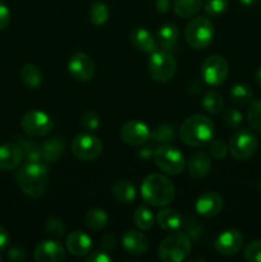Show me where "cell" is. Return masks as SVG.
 I'll return each mask as SVG.
<instances>
[{
	"label": "cell",
	"instance_id": "cell-23",
	"mask_svg": "<svg viewBox=\"0 0 261 262\" xmlns=\"http://www.w3.org/2000/svg\"><path fill=\"white\" fill-rule=\"evenodd\" d=\"M156 222L163 230L176 232L182 227L183 219L176 209H164L160 210L159 214L156 215Z\"/></svg>",
	"mask_w": 261,
	"mask_h": 262
},
{
	"label": "cell",
	"instance_id": "cell-45",
	"mask_svg": "<svg viewBox=\"0 0 261 262\" xmlns=\"http://www.w3.org/2000/svg\"><path fill=\"white\" fill-rule=\"evenodd\" d=\"M8 257L12 261H23L26 260V251L25 248L19 247V246H14L8 251Z\"/></svg>",
	"mask_w": 261,
	"mask_h": 262
},
{
	"label": "cell",
	"instance_id": "cell-2",
	"mask_svg": "<svg viewBox=\"0 0 261 262\" xmlns=\"http://www.w3.org/2000/svg\"><path fill=\"white\" fill-rule=\"evenodd\" d=\"M141 196L143 201L156 207L168 206L176 197L173 182L161 174H151L146 177L141 186Z\"/></svg>",
	"mask_w": 261,
	"mask_h": 262
},
{
	"label": "cell",
	"instance_id": "cell-12",
	"mask_svg": "<svg viewBox=\"0 0 261 262\" xmlns=\"http://www.w3.org/2000/svg\"><path fill=\"white\" fill-rule=\"evenodd\" d=\"M68 72L76 81L89 82L95 76V63L87 54L77 53L69 60Z\"/></svg>",
	"mask_w": 261,
	"mask_h": 262
},
{
	"label": "cell",
	"instance_id": "cell-25",
	"mask_svg": "<svg viewBox=\"0 0 261 262\" xmlns=\"http://www.w3.org/2000/svg\"><path fill=\"white\" fill-rule=\"evenodd\" d=\"M114 199L120 204H132L136 199V188L127 179H118L112 187Z\"/></svg>",
	"mask_w": 261,
	"mask_h": 262
},
{
	"label": "cell",
	"instance_id": "cell-48",
	"mask_svg": "<svg viewBox=\"0 0 261 262\" xmlns=\"http://www.w3.org/2000/svg\"><path fill=\"white\" fill-rule=\"evenodd\" d=\"M138 156H140L141 159H143V160H148L151 156H154L153 147H151V146H145V147H142L138 151Z\"/></svg>",
	"mask_w": 261,
	"mask_h": 262
},
{
	"label": "cell",
	"instance_id": "cell-40",
	"mask_svg": "<svg viewBox=\"0 0 261 262\" xmlns=\"http://www.w3.org/2000/svg\"><path fill=\"white\" fill-rule=\"evenodd\" d=\"M243 256L250 262H261V239L252 241L250 245H247Z\"/></svg>",
	"mask_w": 261,
	"mask_h": 262
},
{
	"label": "cell",
	"instance_id": "cell-46",
	"mask_svg": "<svg viewBox=\"0 0 261 262\" xmlns=\"http://www.w3.org/2000/svg\"><path fill=\"white\" fill-rule=\"evenodd\" d=\"M115 245H117V241H115V237L112 234H105L101 239V248L106 252H110L115 248Z\"/></svg>",
	"mask_w": 261,
	"mask_h": 262
},
{
	"label": "cell",
	"instance_id": "cell-22",
	"mask_svg": "<svg viewBox=\"0 0 261 262\" xmlns=\"http://www.w3.org/2000/svg\"><path fill=\"white\" fill-rule=\"evenodd\" d=\"M42 159L46 163H55L66 151V142L60 137H51L41 145Z\"/></svg>",
	"mask_w": 261,
	"mask_h": 262
},
{
	"label": "cell",
	"instance_id": "cell-11",
	"mask_svg": "<svg viewBox=\"0 0 261 262\" xmlns=\"http://www.w3.org/2000/svg\"><path fill=\"white\" fill-rule=\"evenodd\" d=\"M229 73L228 61L220 55H211L205 59L201 67V76L210 86H220Z\"/></svg>",
	"mask_w": 261,
	"mask_h": 262
},
{
	"label": "cell",
	"instance_id": "cell-28",
	"mask_svg": "<svg viewBox=\"0 0 261 262\" xmlns=\"http://www.w3.org/2000/svg\"><path fill=\"white\" fill-rule=\"evenodd\" d=\"M20 78H22L23 83L30 89H38L42 82V76L41 72L35 64H25L20 68Z\"/></svg>",
	"mask_w": 261,
	"mask_h": 262
},
{
	"label": "cell",
	"instance_id": "cell-18",
	"mask_svg": "<svg viewBox=\"0 0 261 262\" xmlns=\"http://www.w3.org/2000/svg\"><path fill=\"white\" fill-rule=\"evenodd\" d=\"M66 245L69 253H72L76 257H84L91 251L92 241L86 233L74 230V232L69 233V235L67 237Z\"/></svg>",
	"mask_w": 261,
	"mask_h": 262
},
{
	"label": "cell",
	"instance_id": "cell-39",
	"mask_svg": "<svg viewBox=\"0 0 261 262\" xmlns=\"http://www.w3.org/2000/svg\"><path fill=\"white\" fill-rule=\"evenodd\" d=\"M100 123H101V118H100V115L97 114L96 112H94V110H89V112H86L82 115L81 124L82 127L86 130H89V132L96 130L97 128L100 127Z\"/></svg>",
	"mask_w": 261,
	"mask_h": 262
},
{
	"label": "cell",
	"instance_id": "cell-9",
	"mask_svg": "<svg viewBox=\"0 0 261 262\" xmlns=\"http://www.w3.org/2000/svg\"><path fill=\"white\" fill-rule=\"evenodd\" d=\"M257 137L250 129H238L229 141V151L237 160H247L257 150Z\"/></svg>",
	"mask_w": 261,
	"mask_h": 262
},
{
	"label": "cell",
	"instance_id": "cell-15",
	"mask_svg": "<svg viewBox=\"0 0 261 262\" xmlns=\"http://www.w3.org/2000/svg\"><path fill=\"white\" fill-rule=\"evenodd\" d=\"M223 206H224V200L216 192H205L201 196L197 199L194 209H196L197 214L202 215V216L211 217L216 216L222 212Z\"/></svg>",
	"mask_w": 261,
	"mask_h": 262
},
{
	"label": "cell",
	"instance_id": "cell-51",
	"mask_svg": "<svg viewBox=\"0 0 261 262\" xmlns=\"http://www.w3.org/2000/svg\"><path fill=\"white\" fill-rule=\"evenodd\" d=\"M240 2H241V4L246 5V7H250V5L255 4V3L257 2V0H240Z\"/></svg>",
	"mask_w": 261,
	"mask_h": 262
},
{
	"label": "cell",
	"instance_id": "cell-42",
	"mask_svg": "<svg viewBox=\"0 0 261 262\" xmlns=\"http://www.w3.org/2000/svg\"><path fill=\"white\" fill-rule=\"evenodd\" d=\"M227 145H225L223 141L220 140H216V141H212L211 145H210V154L212 155V158L215 159H223L225 158V155H227Z\"/></svg>",
	"mask_w": 261,
	"mask_h": 262
},
{
	"label": "cell",
	"instance_id": "cell-14",
	"mask_svg": "<svg viewBox=\"0 0 261 262\" xmlns=\"http://www.w3.org/2000/svg\"><path fill=\"white\" fill-rule=\"evenodd\" d=\"M243 235L237 229H228L223 232L215 241V248L224 256H233L242 248Z\"/></svg>",
	"mask_w": 261,
	"mask_h": 262
},
{
	"label": "cell",
	"instance_id": "cell-35",
	"mask_svg": "<svg viewBox=\"0 0 261 262\" xmlns=\"http://www.w3.org/2000/svg\"><path fill=\"white\" fill-rule=\"evenodd\" d=\"M133 222L140 229L148 230L154 225V214L146 206H140L133 214Z\"/></svg>",
	"mask_w": 261,
	"mask_h": 262
},
{
	"label": "cell",
	"instance_id": "cell-38",
	"mask_svg": "<svg viewBox=\"0 0 261 262\" xmlns=\"http://www.w3.org/2000/svg\"><path fill=\"white\" fill-rule=\"evenodd\" d=\"M45 232L54 238H61L66 233V227L59 217H51L46 222Z\"/></svg>",
	"mask_w": 261,
	"mask_h": 262
},
{
	"label": "cell",
	"instance_id": "cell-53",
	"mask_svg": "<svg viewBox=\"0 0 261 262\" xmlns=\"http://www.w3.org/2000/svg\"><path fill=\"white\" fill-rule=\"evenodd\" d=\"M0 261H3V257H2V256H0Z\"/></svg>",
	"mask_w": 261,
	"mask_h": 262
},
{
	"label": "cell",
	"instance_id": "cell-37",
	"mask_svg": "<svg viewBox=\"0 0 261 262\" xmlns=\"http://www.w3.org/2000/svg\"><path fill=\"white\" fill-rule=\"evenodd\" d=\"M229 7L228 0H207L204 5V10L209 17H219L227 12Z\"/></svg>",
	"mask_w": 261,
	"mask_h": 262
},
{
	"label": "cell",
	"instance_id": "cell-50",
	"mask_svg": "<svg viewBox=\"0 0 261 262\" xmlns=\"http://www.w3.org/2000/svg\"><path fill=\"white\" fill-rule=\"evenodd\" d=\"M255 81L258 86H261V67L255 72Z\"/></svg>",
	"mask_w": 261,
	"mask_h": 262
},
{
	"label": "cell",
	"instance_id": "cell-49",
	"mask_svg": "<svg viewBox=\"0 0 261 262\" xmlns=\"http://www.w3.org/2000/svg\"><path fill=\"white\" fill-rule=\"evenodd\" d=\"M170 8V0H156V9L159 13H166Z\"/></svg>",
	"mask_w": 261,
	"mask_h": 262
},
{
	"label": "cell",
	"instance_id": "cell-13",
	"mask_svg": "<svg viewBox=\"0 0 261 262\" xmlns=\"http://www.w3.org/2000/svg\"><path fill=\"white\" fill-rule=\"evenodd\" d=\"M150 129L147 125L138 120H129L120 129L123 142L130 146H142L150 138Z\"/></svg>",
	"mask_w": 261,
	"mask_h": 262
},
{
	"label": "cell",
	"instance_id": "cell-4",
	"mask_svg": "<svg viewBox=\"0 0 261 262\" xmlns=\"http://www.w3.org/2000/svg\"><path fill=\"white\" fill-rule=\"evenodd\" d=\"M191 248V239L186 233H173L159 246V258L164 262H181L188 257Z\"/></svg>",
	"mask_w": 261,
	"mask_h": 262
},
{
	"label": "cell",
	"instance_id": "cell-1",
	"mask_svg": "<svg viewBox=\"0 0 261 262\" xmlns=\"http://www.w3.org/2000/svg\"><path fill=\"white\" fill-rule=\"evenodd\" d=\"M49 168L44 163H27L15 174L20 191L27 196L41 197L48 187Z\"/></svg>",
	"mask_w": 261,
	"mask_h": 262
},
{
	"label": "cell",
	"instance_id": "cell-7",
	"mask_svg": "<svg viewBox=\"0 0 261 262\" xmlns=\"http://www.w3.org/2000/svg\"><path fill=\"white\" fill-rule=\"evenodd\" d=\"M148 72L156 82L165 83L176 76V59L168 51H154L148 60Z\"/></svg>",
	"mask_w": 261,
	"mask_h": 262
},
{
	"label": "cell",
	"instance_id": "cell-16",
	"mask_svg": "<svg viewBox=\"0 0 261 262\" xmlns=\"http://www.w3.org/2000/svg\"><path fill=\"white\" fill-rule=\"evenodd\" d=\"M66 257L64 247L56 241H42L33 252L36 262H60Z\"/></svg>",
	"mask_w": 261,
	"mask_h": 262
},
{
	"label": "cell",
	"instance_id": "cell-41",
	"mask_svg": "<svg viewBox=\"0 0 261 262\" xmlns=\"http://www.w3.org/2000/svg\"><path fill=\"white\" fill-rule=\"evenodd\" d=\"M223 119H224L225 124L230 128H238L243 122V117L240 110L233 109V107L224 110V113H223Z\"/></svg>",
	"mask_w": 261,
	"mask_h": 262
},
{
	"label": "cell",
	"instance_id": "cell-47",
	"mask_svg": "<svg viewBox=\"0 0 261 262\" xmlns=\"http://www.w3.org/2000/svg\"><path fill=\"white\" fill-rule=\"evenodd\" d=\"M9 242H10L9 234H8V232L4 229V228L0 227V252L4 251L5 248L8 247Z\"/></svg>",
	"mask_w": 261,
	"mask_h": 262
},
{
	"label": "cell",
	"instance_id": "cell-17",
	"mask_svg": "<svg viewBox=\"0 0 261 262\" xmlns=\"http://www.w3.org/2000/svg\"><path fill=\"white\" fill-rule=\"evenodd\" d=\"M22 160L23 151L19 143H5L0 146V170H13Z\"/></svg>",
	"mask_w": 261,
	"mask_h": 262
},
{
	"label": "cell",
	"instance_id": "cell-3",
	"mask_svg": "<svg viewBox=\"0 0 261 262\" xmlns=\"http://www.w3.org/2000/svg\"><path fill=\"white\" fill-rule=\"evenodd\" d=\"M215 125L210 118L201 114H194L187 118L181 125L179 135L186 145L192 147H201L212 140Z\"/></svg>",
	"mask_w": 261,
	"mask_h": 262
},
{
	"label": "cell",
	"instance_id": "cell-33",
	"mask_svg": "<svg viewBox=\"0 0 261 262\" xmlns=\"http://www.w3.org/2000/svg\"><path fill=\"white\" fill-rule=\"evenodd\" d=\"M151 140L156 143L173 142L176 138V130L171 124H160L151 132Z\"/></svg>",
	"mask_w": 261,
	"mask_h": 262
},
{
	"label": "cell",
	"instance_id": "cell-27",
	"mask_svg": "<svg viewBox=\"0 0 261 262\" xmlns=\"http://www.w3.org/2000/svg\"><path fill=\"white\" fill-rule=\"evenodd\" d=\"M202 7V0H174V12L181 18H189L196 14Z\"/></svg>",
	"mask_w": 261,
	"mask_h": 262
},
{
	"label": "cell",
	"instance_id": "cell-19",
	"mask_svg": "<svg viewBox=\"0 0 261 262\" xmlns=\"http://www.w3.org/2000/svg\"><path fill=\"white\" fill-rule=\"evenodd\" d=\"M123 247L132 255H143L148 250V239L138 230H127L122 238Z\"/></svg>",
	"mask_w": 261,
	"mask_h": 262
},
{
	"label": "cell",
	"instance_id": "cell-52",
	"mask_svg": "<svg viewBox=\"0 0 261 262\" xmlns=\"http://www.w3.org/2000/svg\"><path fill=\"white\" fill-rule=\"evenodd\" d=\"M258 189H260V192H261V179L258 181Z\"/></svg>",
	"mask_w": 261,
	"mask_h": 262
},
{
	"label": "cell",
	"instance_id": "cell-10",
	"mask_svg": "<svg viewBox=\"0 0 261 262\" xmlns=\"http://www.w3.org/2000/svg\"><path fill=\"white\" fill-rule=\"evenodd\" d=\"M20 127L30 137L40 138L51 132L54 122L45 113L38 112V110H31L22 117Z\"/></svg>",
	"mask_w": 261,
	"mask_h": 262
},
{
	"label": "cell",
	"instance_id": "cell-26",
	"mask_svg": "<svg viewBox=\"0 0 261 262\" xmlns=\"http://www.w3.org/2000/svg\"><path fill=\"white\" fill-rule=\"evenodd\" d=\"M19 146L23 151V159H26L27 163H40L41 160H44L40 143L28 138L19 137Z\"/></svg>",
	"mask_w": 261,
	"mask_h": 262
},
{
	"label": "cell",
	"instance_id": "cell-31",
	"mask_svg": "<svg viewBox=\"0 0 261 262\" xmlns=\"http://www.w3.org/2000/svg\"><path fill=\"white\" fill-rule=\"evenodd\" d=\"M230 97L238 105H247L252 102L253 92L250 86L243 83H237L230 89Z\"/></svg>",
	"mask_w": 261,
	"mask_h": 262
},
{
	"label": "cell",
	"instance_id": "cell-5",
	"mask_svg": "<svg viewBox=\"0 0 261 262\" xmlns=\"http://www.w3.org/2000/svg\"><path fill=\"white\" fill-rule=\"evenodd\" d=\"M184 36L191 48L201 50L211 43L214 37V27L206 17H196L187 25Z\"/></svg>",
	"mask_w": 261,
	"mask_h": 262
},
{
	"label": "cell",
	"instance_id": "cell-29",
	"mask_svg": "<svg viewBox=\"0 0 261 262\" xmlns=\"http://www.w3.org/2000/svg\"><path fill=\"white\" fill-rule=\"evenodd\" d=\"M202 106L210 114H219L224 107V100L219 92L210 90L204 95V99L201 101Z\"/></svg>",
	"mask_w": 261,
	"mask_h": 262
},
{
	"label": "cell",
	"instance_id": "cell-36",
	"mask_svg": "<svg viewBox=\"0 0 261 262\" xmlns=\"http://www.w3.org/2000/svg\"><path fill=\"white\" fill-rule=\"evenodd\" d=\"M247 120L253 129L261 133V100L251 102L247 112Z\"/></svg>",
	"mask_w": 261,
	"mask_h": 262
},
{
	"label": "cell",
	"instance_id": "cell-20",
	"mask_svg": "<svg viewBox=\"0 0 261 262\" xmlns=\"http://www.w3.org/2000/svg\"><path fill=\"white\" fill-rule=\"evenodd\" d=\"M187 168H188L189 174L193 178H204L211 170V160H210V156L206 152H204V151H196L189 158Z\"/></svg>",
	"mask_w": 261,
	"mask_h": 262
},
{
	"label": "cell",
	"instance_id": "cell-32",
	"mask_svg": "<svg viewBox=\"0 0 261 262\" xmlns=\"http://www.w3.org/2000/svg\"><path fill=\"white\" fill-rule=\"evenodd\" d=\"M109 19V8L105 3L95 2L90 8V20L95 26H102Z\"/></svg>",
	"mask_w": 261,
	"mask_h": 262
},
{
	"label": "cell",
	"instance_id": "cell-30",
	"mask_svg": "<svg viewBox=\"0 0 261 262\" xmlns=\"http://www.w3.org/2000/svg\"><path fill=\"white\" fill-rule=\"evenodd\" d=\"M107 224V214L105 210L92 209L86 214V225L92 230H101Z\"/></svg>",
	"mask_w": 261,
	"mask_h": 262
},
{
	"label": "cell",
	"instance_id": "cell-34",
	"mask_svg": "<svg viewBox=\"0 0 261 262\" xmlns=\"http://www.w3.org/2000/svg\"><path fill=\"white\" fill-rule=\"evenodd\" d=\"M182 224L184 225V229H186V234L188 235L191 241H200L205 234V229L201 224L199 223V220L196 219L192 215H187L184 217L183 223Z\"/></svg>",
	"mask_w": 261,
	"mask_h": 262
},
{
	"label": "cell",
	"instance_id": "cell-8",
	"mask_svg": "<svg viewBox=\"0 0 261 262\" xmlns=\"http://www.w3.org/2000/svg\"><path fill=\"white\" fill-rule=\"evenodd\" d=\"M72 154L82 161H94L102 154V142L91 133H81L72 141Z\"/></svg>",
	"mask_w": 261,
	"mask_h": 262
},
{
	"label": "cell",
	"instance_id": "cell-21",
	"mask_svg": "<svg viewBox=\"0 0 261 262\" xmlns=\"http://www.w3.org/2000/svg\"><path fill=\"white\" fill-rule=\"evenodd\" d=\"M130 42L137 50L142 53H154L156 51V41L150 32L145 28H136L130 33Z\"/></svg>",
	"mask_w": 261,
	"mask_h": 262
},
{
	"label": "cell",
	"instance_id": "cell-43",
	"mask_svg": "<svg viewBox=\"0 0 261 262\" xmlns=\"http://www.w3.org/2000/svg\"><path fill=\"white\" fill-rule=\"evenodd\" d=\"M112 257L107 255L106 251H95V252L90 253L86 257V262H110Z\"/></svg>",
	"mask_w": 261,
	"mask_h": 262
},
{
	"label": "cell",
	"instance_id": "cell-44",
	"mask_svg": "<svg viewBox=\"0 0 261 262\" xmlns=\"http://www.w3.org/2000/svg\"><path fill=\"white\" fill-rule=\"evenodd\" d=\"M10 22V12L9 8L4 4L3 2H0V31L5 30L8 27Z\"/></svg>",
	"mask_w": 261,
	"mask_h": 262
},
{
	"label": "cell",
	"instance_id": "cell-24",
	"mask_svg": "<svg viewBox=\"0 0 261 262\" xmlns=\"http://www.w3.org/2000/svg\"><path fill=\"white\" fill-rule=\"evenodd\" d=\"M178 37L179 30L173 23H166L158 31V43L164 51L173 50L178 42Z\"/></svg>",
	"mask_w": 261,
	"mask_h": 262
},
{
	"label": "cell",
	"instance_id": "cell-6",
	"mask_svg": "<svg viewBox=\"0 0 261 262\" xmlns=\"http://www.w3.org/2000/svg\"><path fill=\"white\" fill-rule=\"evenodd\" d=\"M154 161L161 171L169 176H179L186 166L183 154L169 145H163L154 151Z\"/></svg>",
	"mask_w": 261,
	"mask_h": 262
}]
</instances>
